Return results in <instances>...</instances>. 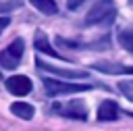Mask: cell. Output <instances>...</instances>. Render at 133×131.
Listing matches in <instances>:
<instances>
[{"mask_svg":"<svg viewBox=\"0 0 133 131\" xmlns=\"http://www.w3.org/2000/svg\"><path fill=\"white\" fill-rule=\"evenodd\" d=\"M21 0H4V2H0V12H10V10H17V8H21Z\"/></svg>","mask_w":133,"mask_h":131,"instance_id":"cell-14","label":"cell"},{"mask_svg":"<svg viewBox=\"0 0 133 131\" xmlns=\"http://www.w3.org/2000/svg\"><path fill=\"white\" fill-rule=\"evenodd\" d=\"M35 50L37 52H42V54H48V56H52V58H62L52 46H50V42H48V37H46V33H42V31H37L35 33Z\"/></svg>","mask_w":133,"mask_h":131,"instance_id":"cell-9","label":"cell"},{"mask_svg":"<svg viewBox=\"0 0 133 131\" xmlns=\"http://www.w3.org/2000/svg\"><path fill=\"white\" fill-rule=\"evenodd\" d=\"M98 121H102V123H110V121H116V116H118V106H116V102H112V100H104L100 106H98Z\"/></svg>","mask_w":133,"mask_h":131,"instance_id":"cell-8","label":"cell"},{"mask_svg":"<svg viewBox=\"0 0 133 131\" xmlns=\"http://www.w3.org/2000/svg\"><path fill=\"white\" fill-rule=\"evenodd\" d=\"M31 87H33V83L25 75H12V77L6 79V89L12 96H27L31 91Z\"/></svg>","mask_w":133,"mask_h":131,"instance_id":"cell-5","label":"cell"},{"mask_svg":"<svg viewBox=\"0 0 133 131\" xmlns=\"http://www.w3.org/2000/svg\"><path fill=\"white\" fill-rule=\"evenodd\" d=\"M10 25V17H0V33Z\"/></svg>","mask_w":133,"mask_h":131,"instance_id":"cell-16","label":"cell"},{"mask_svg":"<svg viewBox=\"0 0 133 131\" xmlns=\"http://www.w3.org/2000/svg\"><path fill=\"white\" fill-rule=\"evenodd\" d=\"M116 17V6L112 0H100L96 2L89 12L85 15V25H102V23H110Z\"/></svg>","mask_w":133,"mask_h":131,"instance_id":"cell-1","label":"cell"},{"mask_svg":"<svg viewBox=\"0 0 133 131\" xmlns=\"http://www.w3.org/2000/svg\"><path fill=\"white\" fill-rule=\"evenodd\" d=\"M118 44L127 50V52H133V27H127L118 33Z\"/></svg>","mask_w":133,"mask_h":131,"instance_id":"cell-12","label":"cell"},{"mask_svg":"<svg viewBox=\"0 0 133 131\" xmlns=\"http://www.w3.org/2000/svg\"><path fill=\"white\" fill-rule=\"evenodd\" d=\"M54 112L62 114V116H69V119H77V121H85L87 119V110H85V104L75 100V102H66V104H54L52 106Z\"/></svg>","mask_w":133,"mask_h":131,"instance_id":"cell-4","label":"cell"},{"mask_svg":"<svg viewBox=\"0 0 133 131\" xmlns=\"http://www.w3.org/2000/svg\"><path fill=\"white\" fill-rule=\"evenodd\" d=\"M37 67L44 69V71H48V73H54V75H58V77H66V79H85V77H87L85 71L60 69V67H52V64H48V62H44V60H37Z\"/></svg>","mask_w":133,"mask_h":131,"instance_id":"cell-7","label":"cell"},{"mask_svg":"<svg viewBox=\"0 0 133 131\" xmlns=\"http://www.w3.org/2000/svg\"><path fill=\"white\" fill-rule=\"evenodd\" d=\"M44 87L48 96H69V94H79L91 89L89 83H73V81H58V79H44Z\"/></svg>","mask_w":133,"mask_h":131,"instance_id":"cell-2","label":"cell"},{"mask_svg":"<svg viewBox=\"0 0 133 131\" xmlns=\"http://www.w3.org/2000/svg\"><path fill=\"white\" fill-rule=\"evenodd\" d=\"M129 114H131V116H133V112H129Z\"/></svg>","mask_w":133,"mask_h":131,"instance_id":"cell-17","label":"cell"},{"mask_svg":"<svg viewBox=\"0 0 133 131\" xmlns=\"http://www.w3.org/2000/svg\"><path fill=\"white\" fill-rule=\"evenodd\" d=\"M39 12H44V15H56L58 12V4L54 2V0H29Z\"/></svg>","mask_w":133,"mask_h":131,"instance_id":"cell-11","label":"cell"},{"mask_svg":"<svg viewBox=\"0 0 133 131\" xmlns=\"http://www.w3.org/2000/svg\"><path fill=\"white\" fill-rule=\"evenodd\" d=\"M23 52H25V42L21 37H17L12 44H8L2 52H0V64L8 71L17 69L21 64V58H23Z\"/></svg>","mask_w":133,"mask_h":131,"instance_id":"cell-3","label":"cell"},{"mask_svg":"<svg viewBox=\"0 0 133 131\" xmlns=\"http://www.w3.org/2000/svg\"><path fill=\"white\" fill-rule=\"evenodd\" d=\"M83 2H85V0H66V8H69V10H77Z\"/></svg>","mask_w":133,"mask_h":131,"instance_id":"cell-15","label":"cell"},{"mask_svg":"<svg viewBox=\"0 0 133 131\" xmlns=\"http://www.w3.org/2000/svg\"><path fill=\"white\" fill-rule=\"evenodd\" d=\"M116 87L121 89V94H123L127 100L133 102V79H123V81H118Z\"/></svg>","mask_w":133,"mask_h":131,"instance_id":"cell-13","label":"cell"},{"mask_svg":"<svg viewBox=\"0 0 133 131\" xmlns=\"http://www.w3.org/2000/svg\"><path fill=\"white\" fill-rule=\"evenodd\" d=\"M10 112L15 114V116H19V119H25V121H29V119H33V106L31 104H25V102H12L10 104Z\"/></svg>","mask_w":133,"mask_h":131,"instance_id":"cell-10","label":"cell"},{"mask_svg":"<svg viewBox=\"0 0 133 131\" xmlns=\"http://www.w3.org/2000/svg\"><path fill=\"white\" fill-rule=\"evenodd\" d=\"M91 69L100 71V73H106V75H133V67L110 62V60H98V62L91 64Z\"/></svg>","mask_w":133,"mask_h":131,"instance_id":"cell-6","label":"cell"}]
</instances>
